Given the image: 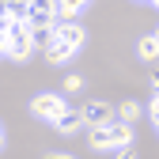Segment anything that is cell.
<instances>
[{
    "instance_id": "30bf717a",
    "label": "cell",
    "mask_w": 159,
    "mask_h": 159,
    "mask_svg": "<svg viewBox=\"0 0 159 159\" xmlns=\"http://www.w3.org/2000/svg\"><path fill=\"white\" fill-rule=\"evenodd\" d=\"M136 53H140V61H155V53H159V34H144L140 42H136Z\"/></svg>"
},
{
    "instance_id": "e0dca14e",
    "label": "cell",
    "mask_w": 159,
    "mask_h": 159,
    "mask_svg": "<svg viewBox=\"0 0 159 159\" xmlns=\"http://www.w3.org/2000/svg\"><path fill=\"white\" fill-rule=\"evenodd\" d=\"M0 57H4V34H0Z\"/></svg>"
},
{
    "instance_id": "4fadbf2b",
    "label": "cell",
    "mask_w": 159,
    "mask_h": 159,
    "mask_svg": "<svg viewBox=\"0 0 159 159\" xmlns=\"http://www.w3.org/2000/svg\"><path fill=\"white\" fill-rule=\"evenodd\" d=\"M80 87H84V76H76V72H72V76H65V95H76Z\"/></svg>"
},
{
    "instance_id": "8fae6325",
    "label": "cell",
    "mask_w": 159,
    "mask_h": 159,
    "mask_svg": "<svg viewBox=\"0 0 159 159\" xmlns=\"http://www.w3.org/2000/svg\"><path fill=\"white\" fill-rule=\"evenodd\" d=\"M140 114H144V106H140V102H133V98H129V102H121V106H117V121L133 125V121H136Z\"/></svg>"
},
{
    "instance_id": "6da1fadb",
    "label": "cell",
    "mask_w": 159,
    "mask_h": 159,
    "mask_svg": "<svg viewBox=\"0 0 159 159\" xmlns=\"http://www.w3.org/2000/svg\"><path fill=\"white\" fill-rule=\"evenodd\" d=\"M84 42H87V30L80 27V23H57V27H53V38H49V46H46L42 53H46L49 65H68L72 57L84 49Z\"/></svg>"
},
{
    "instance_id": "7a4b0ae2",
    "label": "cell",
    "mask_w": 159,
    "mask_h": 159,
    "mask_svg": "<svg viewBox=\"0 0 159 159\" xmlns=\"http://www.w3.org/2000/svg\"><path fill=\"white\" fill-rule=\"evenodd\" d=\"M121 144H133V125H125V121H106V125L91 129V148L95 152L121 148Z\"/></svg>"
},
{
    "instance_id": "52a82bcc",
    "label": "cell",
    "mask_w": 159,
    "mask_h": 159,
    "mask_svg": "<svg viewBox=\"0 0 159 159\" xmlns=\"http://www.w3.org/2000/svg\"><path fill=\"white\" fill-rule=\"evenodd\" d=\"M23 15H27V0H0V34Z\"/></svg>"
},
{
    "instance_id": "9c48e42d",
    "label": "cell",
    "mask_w": 159,
    "mask_h": 159,
    "mask_svg": "<svg viewBox=\"0 0 159 159\" xmlns=\"http://www.w3.org/2000/svg\"><path fill=\"white\" fill-rule=\"evenodd\" d=\"M53 4H57V19H65V23H72V19H76L80 11H84V8L91 4V0H53Z\"/></svg>"
},
{
    "instance_id": "277c9868",
    "label": "cell",
    "mask_w": 159,
    "mask_h": 159,
    "mask_svg": "<svg viewBox=\"0 0 159 159\" xmlns=\"http://www.w3.org/2000/svg\"><path fill=\"white\" fill-rule=\"evenodd\" d=\"M23 23L27 27H53L57 23V4H53V0H27Z\"/></svg>"
},
{
    "instance_id": "5bb4252c",
    "label": "cell",
    "mask_w": 159,
    "mask_h": 159,
    "mask_svg": "<svg viewBox=\"0 0 159 159\" xmlns=\"http://www.w3.org/2000/svg\"><path fill=\"white\" fill-rule=\"evenodd\" d=\"M114 159H136V152H133V144H121V148H117V155Z\"/></svg>"
},
{
    "instance_id": "d6986e66",
    "label": "cell",
    "mask_w": 159,
    "mask_h": 159,
    "mask_svg": "<svg viewBox=\"0 0 159 159\" xmlns=\"http://www.w3.org/2000/svg\"><path fill=\"white\" fill-rule=\"evenodd\" d=\"M136 4H159V0H136Z\"/></svg>"
},
{
    "instance_id": "7c38bea8",
    "label": "cell",
    "mask_w": 159,
    "mask_h": 159,
    "mask_svg": "<svg viewBox=\"0 0 159 159\" xmlns=\"http://www.w3.org/2000/svg\"><path fill=\"white\" fill-rule=\"evenodd\" d=\"M53 27H57V23H53ZM53 27H30V42H34V49H46V46H49Z\"/></svg>"
},
{
    "instance_id": "9a60e30c",
    "label": "cell",
    "mask_w": 159,
    "mask_h": 159,
    "mask_svg": "<svg viewBox=\"0 0 159 159\" xmlns=\"http://www.w3.org/2000/svg\"><path fill=\"white\" fill-rule=\"evenodd\" d=\"M148 117L159 125V98H152V102H148Z\"/></svg>"
},
{
    "instance_id": "8992f818",
    "label": "cell",
    "mask_w": 159,
    "mask_h": 159,
    "mask_svg": "<svg viewBox=\"0 0 159 159\" xmlns=\"http://www.w3.org/2000/svg\"><path fill=\"white\" fill-rule=\"evenodd\" d=\"M80 117H84V125H91V129H98V125H106V121H114V106L110 102H84V110H80Z\"/></svg>"
},
{
    "instance_id": "2e32d148",
    "label": "cell",
    "mask_w": 159,
    "mask_h": 159,
    "mask_svg": "<svg viewBox=\"0 0 159 159\" xmlns=\"http://www.w3.org/2000/svg\"><path fill=\"white\" fill-rule=\"evenodd\" d=\"M46 159H76V155H68V152H49Z\"/></svg>"
},
{
    "instance_id": "3957f363",
    "label": "cell",
    "mask_w": 159,
    "mask_h": 159,
    "mask_svg": "<svg viewBox=\"0 0 159 159\" xmlns=\"http://www.w3.org/2000/svg\"><path fill=\"white\" fill-rule=\"evenodd\" d=\"M30 53H34V42H30V27L23 23V19H15V23L4 30V57H11V61H27Z\"/></svg>"
},
{
    "instance_id": "ac0fdd59",
    "label": "cell",
    "mask_w": 159,
    "mask_h": 159,
    "mask_svg": "<svg viewBox=\"0 0 159 159\" xmlns=\"http://www.w3.org/2000/svg\"><path fill=\"white\" fill-rule=\"evenodd\" d=\"M0 148H4V125H0Z\"/></svg>"
},
{
    "instance_id": "ba28073f",
    "label": "cell",
    "mask_w": 159,
    "mask_h": 159,
    "mask_svg": "<svg viewBox=\"0 0 159 159\" xmlns=\"http://www.w3.org/2000/svg\"><path fill=\"white\" fill-rule=\"evenodd\" d=\"M49 125L61 133V136H72V133H80V129H84V117H80V110H65V114H57Z\"/></svg>"
},
{
    "instance_id": "5b68a950",
    "label": "cell",
    "mask_w": 159,
    "mask_h": 159,
    "mask_svg": "<svg viewBox=\"0 0 159 159\" xmlns=\"http://www.w3.org/2000/svg\"><path fill=\"white\" fill-rule=\"evenodd\" d=\"M65 110H68V102H65L61 95H49V91L46 95H34V102H30V114L42 117V121H53V117L65 114Z\"/></svg>"
}]
</instances>
